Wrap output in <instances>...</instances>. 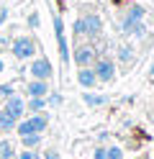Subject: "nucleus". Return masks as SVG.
Here are the masks:
<instances>
[{
	"mask_svg": "<svg viewBox=\"0 0 154 159\" xmlns=\"http://www.w3.org/2000/svg\"><path fill=\"white\" fill-rule=\"evenodd\" d=\"M105 154H108V159H123V149L121 146H108Z\"/></svg>",
	"mask_w": 154,
	"mask_h": 159,
	"instance_id": "19",
	"label": "nucleus"
},
{
	"mask_svg": "<svg viewBox=\"0 0 154 159\" xmlns=\"http://www.w3.org/2000/svg\"><path fill=\"white\" fill-rule=\"evenodd\" d=\"M0 159H18V154H16V152H10V154H5V157H0Z\"/></svg>",
	"mask_w": 154,
	"mask_h": 159,
	"instance_id": "28",
	"label": "nucleus"
},
{
	"mask_svg": "<svg viewBox=\"0 0 154 159\" xmlns=\"http://www.w3.org/2000/svg\"><path fill=\"white\" fill-rule=\"evenodd\" d=\"M46 105L59 108V105H62V95H59V93H49V95H46Z\"/></svg>",
	"mask_w": 154,
	"mask_h": 159,
	"instance_id": "18",
	"label": "nucleus"
},
{
	"mask_svg": "<svg viewBox=\"0 0 154 159\" xmlns=\"http://www.w3.org/2000/svg\"><path fill=\"white\" fill-rule=\"evenodd\" d=\"M144 18H147V8L144 5H131L126 11V18H123V21H144Z\"/></svg>",
	"mask_w": 154,
	"mask_h": 159,
	"instance_id": "14",
	"label": "nucleus"
},
{
	"mask_svg": "<svg viewBox=\"0 0 154 159\" xmlns=\"http://www.w3.org/2000/svg\"><path fill=\"white\" fill-rule=\"evenodd\" d=\"M10 41H13V39H8V36L0 34V46H10Z\"/></svg>",
	"mask_w": 154,
	"mask_h": 159,
	"instance_id": "27",
	"label": "nucleus"
},
{
	"mask_svg": "<svg viewBox=\"0 0 154 159\" xmlns=\"http://www.w3.org/2000/svg\"><path fill=\"white\" fill-rule=\"evenodd\" d=\"M31 118V123H34V131L36 134H44L46 131V126H49V116L41 111V113H34V116H28Z\"/></svg>",
	"mask_w": 154,
	"mask_h": 159,
	"instance_id": "12",
	"label": "nucleus"
},
{
	"mask_svg": "<svg viewBox=\"0 0 154 159\" xmlns=\"http://www.w3.org/2000/svg\"><path fill=\"white\" fill-rule=\"evenodd\" d=\"M92 159H108V154H105V149H103V146H98L95 152H92Z\"/></svg>",
	"mask_w": 154,
	"mask_h": 159,
	"instance_id": "24",
	"label": "nucleus"
},
{
	"mask_svg": "<svg viewBox=\"0 0 154 159\" xmlns=\"http://www.w3.org/2000/svg\"><path fill=\"white\" fill-rule=\"evenodd\" d=\"M118 62L121 64H131L133 62V46H128V44L118 46Z\"/></svg>",
	"mask_w": 154,
	"mask_h": 159,
	"instance_id": "16",
	"label": "nucleus"
},
{
	"mask_svg": "<svg viewBox=\"0 0 154 159\" xmlns=\"http://www.w3.org/2000/svg\"><path fill=\"white\" fill-rule=\"evenodd\" d=\"M26 111H31V113L46 111V98H28L26 100Z\"/></svg>",
	"mask_w": 154,
	"mask_h": 159,
	"instance_id": "15",
	"label": "nucleus"
},
{
	"mask_svg": "<svg viewBox=\"0 0 154 159\" xmlns=\"http://www.w3.org/2000/svg\"><path fill=\"white\" fill-rule=\"evenodd\" d=\"M92 72H95L98 82H103V85L113 82V77H116V59L108 57V54H100L95 62H92Z\"/></svg>",
	"mask_w": 154,
	"mask_h": 159,
	"instance_id": "2",
	"label": "nucleus"
},
{
	"mask_svg": "<svg viewBox=\"0 0 154 159\" xmlns=\"http://www.w3.org/2000/svg\"><path fill=\"white\" fill-rule=\"evenodd\" d=\"M77 85L85 87V90H92V87L98 85V77L92 72V67H80L77 69Z\"/></svg>",
	"mask_w": 154,
	"mask_h": 159,
	"instance_id": "9",
	"label": "nucleus"
},
{
	"mask_svg": "<svg viewBox=\"0 0 154 159\" xmlns=\"http://www.w3.org/2000/svg\"><path fill=\"white\" fill-rule=\"evenodd\" d=\"M75 34L77 36H87V39H98L103 34V21L98 13H85L82 18H77L75 21Z\"/></svg>",
	"mask_w": 154,
	"mask_h": 159,
	"instance_id": "1",
	"label": "nucleus"
},
{
	"mask_svg": "<svg viewBox=\"0 0 154 159\" xmlns=\"http://www.w3.org/2000/svg\"><path fill=\"white\" fill-rule=\"evenodd\" d=\"M0 103H3V98H0Z\"/></svg>",
	"mask_w": 154,
	"mask_h": 159,
	"instance_id": "32",
	"label": "nucleus"
},
{
	"mask_svg": "<svg viewBox=\"0 0 154 159\" xmlns=\"http://www.w3.org/2000/svg\"><path fill=\"white\" fill-rule=\"evenodd\" d=\"M18 159H41V154L36 152V149H23V152L18 154Z\"/></svg>",
	"mask_w": 154,
	"mask_h": 159,
	"instance_id": "21",
	"label": "nucleus"
},
{
	"mask_svg": "<svg viewBox=\"0 0 154 159\" xmlns=\"http://www.w3.org/2000/svg\"><path fill=\"white\" fill-rule=\"evenodd\" d=\"M69 59L77 67H92V62L98 59V52H95V46H90V44H80V46H75V52H72Z\"/></svg>",
	"mask_w": 154,
	"mask_h": 159,
	"instance_id": "4",
	"label": "nucleus"
},
{
	"mask_svg": "<svg viewBox=\"0 0 154 159\" xmlns=\"http://www.w3.org/2000/svg\"><path fill=\"white\" fill-rule=\"evenodd\" d=\"M16 123H18V118H13L8 111H0V134L16 131Z\"/></svg>",
	"mask_w": 154,
	"mask_h": 159,
	"instance_id": "11",
	"label": "nucleus"
},
{
	"mask_svg": "<svg viewBox=\"0 0 154 159\" xmlns=\"http://www.w3.org/2000/svg\"><path fill=\"white\" fill-rule=\"evenodd\" d=\"M82 103H85L87 108H100V105L108 103V98L105 95H98V93H85V95H82Z\"/></svg>",
	"mask_w": 154,
	"mask_h": 159,
	"instance_id": "13",
	"label": "nucleus"
},
{
	"mask_svg": "<svg viewBox=\"0 0 154 159\" xmlns=\"http://www.w3.org/2000/svg\"><path fill=\"white\" fill-rule=\"evenodd\" d=\"M10 54H13L16 59H34L36 57V41H34V36H16L13 41H10Z\"/></svg>",
	"mask_w": 154,
	"mask_h": 159,
	"instance_id": "3",
	"label": "nucleus"
},
{
	"mask_svg": "<svg viewBox=\"0 0 154 159\" xmlns=\"http://www.w3.org/2000/svg\"><path fill=\"white\" fill-rule=\"evenodd\" d=\"M41 159H59V152H57V149H46Z\"/></svg>",
	"mask_w": 154,
	"mask_h": 159,
	"instance_id": "25",
	"label": "nucleus"
},
{
	"mask_svg": "<svg viewBox=\"0 0 154 159\" xmlns=\"http://www.w3.org/2000/svg\"><path fill=\"white\" fill-rule=\"evenodd\" d=\"M3 111H8L13 118H18V121H21L23 113H26V100H23L21 95H10L8 100H5V105H3Z\"/></svg>",
	"mask_w": 154,
	"mask_h": 159,
	"instance_id": "7",
	"label": "nucleus"
},
{
	"mask_svg": "<svg viewBox=\"0 0 154 159\" xmlns=\"http://www.w3.org/2000/svg\"><path fill=\"white\" fill-rule=\"evenodd\" d=\"M0 54H3V46H0Z\"/></svg>",
	"mask_w": 154,
	"mask_h": 159,
	"instance_id": "31",
	"label": "nucleus"
},
{
	"mask_svg": "<svg viewBox=\"0 0 154 159\" xmlns=\"http://www.w3.org/2000/svg\"><path fill=\"white\" fill-rule=\"evenodd\" d=\"M121 31H123V36L144 39V36H147V23H144V21H123L121 23Z\"/></svg>",
	"mask_w": 154,
	"mask_h": 159,
	"instance_id": "8",
	"label": "nucleus"
},
{
	"mask_svg": "<svg viewBox=\"0 0 154 159\" xmlns=\"http://www.w3.org/2000/svg\"><path fill=\"white\" fill-rule=\"evenodd\" d=\"M3 72H5V59L0 57V75H3Z\"/></svg>",
	"mask_w": 154,
	"mask_h": 159,
	"instance_id": "29",
	"label": "nucleus"
},
{
	"mask_svg": "<svg viewBox=\"0 0 154 159\" xmlns=\"http://www.w3.org/2000/svg\"><path fill=\"white\" fill-rule=\"evenodd\" d=\"M21 144L23 149H36L41 144V134H28V136H21Z\"/></svg>",
	"mask_w": 154,
	"mask_h": 159,
	"instance_id": "17",
	"label": "nucleus"
},
{
	"mask_svg": "<svg viewBox=\"0 0 154 159\" xmlns=\"http://www.w3.org/2000/svg\"><path fill=\"white\" fill-rule=\"evenodd\" d=\"M149 75H154V62H152V69H149Z\"/></svg>",
	"mask_w": 154,
	"mask_h": 159,
	"instance_id": "30",
	"label": "nucleus"
},
{
	"mask_svg": "<svg viewBox=\"0 0 154 159\" xmlns=\"http://www.w3.org/2000/svg\"><path fill=\"white\" fill-rule=\"evenodd\" d=\"M54 34H57V41H59V57L62 62H69V46H67V39H64V23H62V18L54 16Z\"/></svg>",
	"mask_w": 154,
	"mask_h": 159,
	"instance_id": "6",
	"label": "nucleus"
},
{
	"mask_svg": "<svg viewBox=\"0 0 154 159\" xmlns=\"http://www.w3.org/2000/svg\"><path fill=\"white\" fill-rule=\"evenodd\" d=\"M8 21V8H0V23Z\"/></svg>",
	"mask_w": 154,
	"mask_h": 159,
	"instance_id": "26",
	"label": "nucleus"
},
{
	"mask_svg": "<svg viewBox=\"0 0 154 159\" xmlns=\"http://www.w3.org/2000/svg\"><path fill=\"white\" fill-rule=\"evenodd\" d=\"M26 23H28V28H39V23H41V18H39V13H28V18H26Z\"/></svg>",
	"mask_w": 154,
	"mask_h": 159,
	"instance_id": "23",
	"label": "nucleus"
},
{
	"mask_svg": "<svg viewBox=\"0 0 154 159\" xmlns=\"http://www.w3.org/2000/svg\"><path fill=\"white\" fill-rule=\"evenodd\" d=\"M13 152V144L8 141V139H0V157H5V154H10Z\"/></svg>",
	"mask_w": 154,
	"mask_h": 159,
	"instance_id": "22",
	"label": "nucleus"
},
{
	"mask_svg": "<svg viewBox=\"0 0 154 159\" xmlns=\"http://www.w3.org/2000/svg\"><path fill=\"white\" fill-rule=\"evenodd\" d=\"M28 72H31V77H34V80H46V82H49L51 75H54V67H51V62H49L46 57H34Z\"/></svg>",
	"mask_w": 154,
	"mask_h": 159,
	"instance_id": "5",
	"label": "nucleus"
},
{
	"mask_svg": "<svg viewBox=\"0 0 154 159\" xmlns=\"http://www.w3.org/2000/svg\"><path fill=\"white\" fill-rule=\"evenodd\" d=\"M26 95L28 98H46L49 95V82L46 80H31L26 85Z\"/></svg>",
	"mask_w": 154,
	"mask_h": 159,
	"instance_id": "10",
	"label": "nucleus"
},
{
	"mask_svg": "<svg viewBox=\"0 0 154 159\" xmlns=\"http://www.w3.org/2000/svg\"><path fill=\"white\" fill-rule=\"evenodd\" d=\"M10 95H16V87L10 85V82H8V85H0V98H3V100H8Z\"/></svg>",
	"mask_w": 154,
	"mask_h": 159,
	"instance_id": "20",
	"label": "nucleus"
}]
</instances>
